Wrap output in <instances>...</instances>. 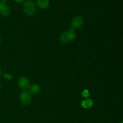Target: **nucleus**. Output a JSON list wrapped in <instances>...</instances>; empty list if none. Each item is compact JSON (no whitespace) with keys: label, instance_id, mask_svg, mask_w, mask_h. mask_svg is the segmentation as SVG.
Wrapping results in <instances>:
<instances>
[{"label":"nucleus","instance_id":"6","mask_svg":"<svg viewBox=\"0 0 123 123\" xmlns=\"http://www.w3.org/2000/svg\"><path fill=\"white\" fill-rule=\"evenodd\" d=\"M10 14V9L9 7L4 3H0V14L3 16H7Z\"/></svg>","mask_w":123,"mask_h":123},{"label":"nucleus","instance_id":"17","mask_svg":"<svg viewBox=\"0 0 123 123\" xmlns=\"http://www.w3.org/2000/svg\"><path fill=\"white\" fill-rule=\"evenodd\" d=\"M121 123H123V122H121Z\"/></svg>","mask_w":123,"mask_h":123},{"label":"nucleus","instance_id":"3","mask_svg":"<svg viewBox=\"0 0 123 123\" xmlns=\"http://www.w3.org/2000/svg\"><path fill=\"white\" fill-rule=\"evenodd\" d=\"M19 99L22 105L25 106L29 105L31 103V100H32L31 93L27 91H22L19 96Z\"/></svg>","mask_w":123,"mask_h":123},{"label":"nucleus","instance_id":"4","mask_svg":"<svg viewBox=\"0 0 123 123\" xmlns=\"http://www.w3.org/2000/svg\"><path fill=\"white\" fill-rule=\"evenodd\" d=\"M84 24V19L80 16H76L72 20L71 26L73 30H78Z\"/></svg>","mask_w":123,"mask_h":123},{"label":"nucleus","instance_id":"10","mask_svg":"<svg viewBox=\"0 0 123 123\" xmlns=\"http://www.w3.org/2000/svg\"><path fill=\"white\" fill-rule=\"evenodd\" d=\"M89 94H90V93H89L88 90H84V91H83L82 95L84 97H88L89 96Z\"/></svg>","mask_w":123,"mask_h":123},{"label":"nucleus","instance_id":"5","mask_svg":"<svg viewBox=\"0 0 123 123\" xmlns=\"http://www.w3.org/2000/svg\"><path fill=\"white\" fill-rule=\"evenodd\" d=\"M18 85L20 88L26 90L30 87V80L28 78L24 76H21L18 80Z\"/></svg>","mask_w":123,"mask_h":123},{"label":"nucleus","instance_id":"9","mask_svg":"<svg viewBox=\"0 0 123 123\" xmlns=\"http://www.w3.org/2000/svg\"><path fill=\"white\" fill-rule=\"evenodd\" d=\"M92 105H93V102L91 99L84 100L81 102L82 107L85 108V109L91 108V107L92 106Z\"/></svg>","mask_w":123,"mask_h":123},{"label":"nucleus","instance_id":"13","mask_svg":"<svg viewBox=\"0 0 123 123\" xmlns=\"http://www.w3.org/2000/svg\"><path fill=\"white\" fill-rule=\"evenodd\" d=\"M1 1H2V3H4V4H5L6 3V2H7V0H1Z\"/></svg>","mask_w":123,"mask_h":123},{"label":"nucleus","instance_id":"15","mask_svg":"<svg viewBox=\"0 0 123 123\" xmlns=\"http://www.w3.org/2000/svg\"><path fill=\"white\" fill-rule=\"evenodd\" d=\"M1 38H0V44H1Z\"/></svg>","mask_w":123,"mask_h":123},{"label":"nucleus","instance_id":"11","mask_svg":"<svg viewBox=\"0 0 123 123\" xmlns=\"http://www.w3.org/2000/svg\"><path fill=\"white\" fill-rule=\"evenodd\" d=\"M4 78H6V79H8V80H12V79H13V77H12V76L10 75V74H5Z\"/></svg>","mask_w":123,"mask_h":123},{"label":"nucleus","instance_id":"7","mask_svg":"<svg viewBox=\"0 0 123 123\" xmlns=\"http://www.w3.org/2000/svg\"><path fill=\"white\" fill-rule=\"evenodd\" d=\"M37 4L42 9H45L49 7V0H37Z\"/></svg>","mask_w":123,"mask_h":123},{"label":"nucleus","instance_id":"16","mask_svg":"<svg viewBox=\"0 0 123 123\" xmlns=\"http://www.w3.org/2000/svg\"><path fill=\"white\" fill-rule=\"evenodd\" d=\"M0 88H1V85H0Z\"/></svg>","mask_w":123,"mask_h":123},{"label":"nucleus","instance_id":"14","mask_svg":"<svg viewBox=\"0 0 123 123\" xmlns=\"http://www.w3.org/2000/svg\"><path fill=\"white\" fill-rule=\"evenodd\" d=\"M1 69H0V75H1Z\"/></svg>","mask_w":123,"mask_h":123},{"label":"nucleus","instance_id":"1","mask_svg":"<svg viewBox=\"0 0 123 123\" xmlns=\"http://www.w3.org/2000/svg\"><path fill=\"white\" fill-rule=\"evenodd\" d=\"M76 35L74 30L71 28L67 31L64 32L60 37V41L61 43L63 44L71 43L75 39Z\"/></svg>","mask_w":123,"mask_h":123},{"label":"nucleus","instance_id":"12","mask_svg":"<svg viewBox=\"0 0 123 123\" xmlns=\"http://www.w3.org/2000/svg\"><path fill=\"white\" fill-rule=\"evenodd\" d=\"M16 2H19V3H21V2H23L24 0H14Z\"/></svg>","mask_w":123,"mask_h":123},{"label":"nucleus","instance_id":"2","mask_svg":"<svg viewBox=\"0 0 123 123\" xmlns=\"http://www.w3.org/2000/svg\"><path fill=\"white\" fill-rule=\"evenodd\" d=\"M23 8L24 13L28 16H33L36 12V5L31 1H26L24 3Z\"/></svg>","mask_w":123,"mask_h":123},{"label":"nucleus","instance_id":"8","mask_svg":"<svg viewBox=\"0 0 123 123\" xmlns=\"http://www.w3.org/2000/svg\"><path fill=\"white\" fill-rule=\"evenodd\" d=\"M40 86L37 84H33L30 86V92L33 94H38L40 91Z\"/></svg>","mask_w":123,"mask_h":123}]
</instances>
